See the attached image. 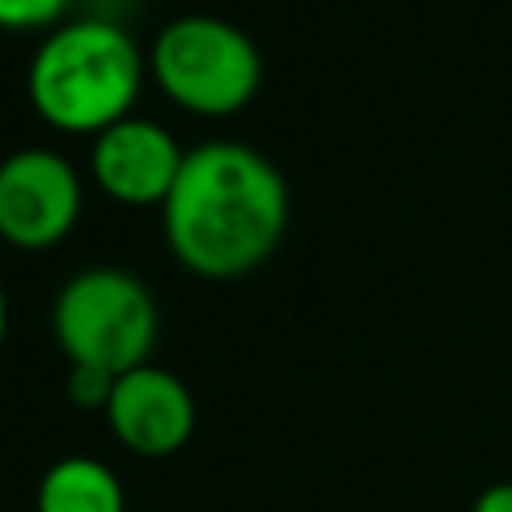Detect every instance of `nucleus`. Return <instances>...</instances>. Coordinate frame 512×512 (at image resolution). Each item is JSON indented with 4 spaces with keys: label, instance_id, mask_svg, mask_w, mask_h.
<instances>
[{
    "label": "nucleus",
    "instance_id": "obj_1",
    "mask_svg": "<svg viewBox=\"0 0 512 512\" xmlns=\"http://www.w3.org/2000/svg\"><path fill=\"white\" fill-rule=\"evenodd\" d=\"M160 220L168 252L192 276L236 280L280 248L288 228V184L252 144L208 140L184 152Z\"/></svg>",
    "mask_w": 512,
    "mask_h": 512
},
{
    "label": "nucleus",
    "instance_id": "obj_2",
    "mask_svg": "<svg viewBox=\"0 0 512 512\" xmlns=\"http://www.w3.org/2000/svg\"><path fill=\"white\" fill-rule=\"evenodd\" d=\"M144 88V56L136 40L100 16L60 20L48 28L28 64L32 112L68 136H100L132 116Z\"/></svg>",
    "mask_w": 512,
    "mask_h": 512
},
{
    "label": "nucleus",
    "instance_id": "obj_3",
    "mask_svg": "<svg viewBox=\"0 0 512 512\" xmlns=\"http://www.w3.org/2000/svg\"><path fill=\"white\" fill-rule=\"evenodd\" d=\"M52 332L68 364L124 376L148 364L160 332V312L140 276L96 264L76 272L52 304Z\"/></svg>",
    "mask_w": 512,
    "mask_h": 512
},
{
    "label": "nucleus",
    "instance_id": "obj_4",
    "mask_svg": "<svg viewBox=\"0 0 512 512\" xmlns=\"http://www.w3.org/2000/svg\"><path fill=\"white\" fill-rule=\"evenodd\" d=\"M148 76L192 116H232L256 96L264 64L248 32L220 16L192 12L156 32L148 48Z\"/></svg>",
    "mask_w": 512,
    "mask_h": 512
},
{
    "label": "nucleus",
    "instance_id": "obj_5",
    "mask_svg": "<svg viewBox=\"0 0 512 512\" xmlns=\"http://www.w3.org/2000/svg\"><path fill=\"white\" fill-rule=\"evenodd\" d=\"M84 188L52 148H16L0 160V240L20 252L56 248L80 220Z\"/></svg>",
    "mask_w": 512,
    "mask_h": 512
},
{
    "label": "nucleus",
    "instance_id": "obj_6",
    "mask_svg": "<svg viewBox=\"0 0 512 512\" xmlns=\"http://www.w3.org/2000/svg\"><path fill=\"white\" fill-rule=\"evenodd\" d=\"M184 164V148L176 136L148 120V116H124L100 136H92L88 172L104 196L128 208L164 204Z\"/></svg>",
    "mask_w": 512,
    "mask_h": 512
},
{
    "label": "nucleus",
    "instance_id": "obj_7",
    "mask_svg": "<svg viewBox=\"0 0 512 512\" xmlns=\"http://www.w3.org/2000/svg\"><path fill=\"white\" fill-rule=\"evenodd\" d=\"M104 420L128 452L160 460V456L180 452L192 440L196 400L176 372L156 368L148 360L116 376L112 396L104 404Z\"/></svg>",
    "mask_w": 512,
    "mask_h": 512
},
{
    "label": "nucleus",
    "instance_id": "obj_8",
    "mask_svg": "<svg viewBox=\"0 0 512 512\" xmlns=\"http://www.w3.org/2000/svg\"><path fill=\"white\" fill-rule=\"evenodd\" d=\"M36 512H124V484L96 456H60L40 476Z\"/></svg>",
    "mask_w": 512,
    "mask_h": 512
},
{
    "label": "nucleus",
    "instance_id": "obj_9",
    "mask_svg": "<svg viewBox=\"0 0 512 512\" xmlns=\"http://www.w3.org/2000/svg\"><path fill=\"white\" fill-rule=\"evenodd\" d=\"M72 0H0V28L28 32V28H56Z\"/></svg>",
    "mask_w": 512,
    "mask_h": 512
},
{
    "label": "nucleus",
    "instance_id": "obj_10",
    "mask_svg": "<svg viewBox=\"0 0 512 512\" xmlns=\"http://www.w3.org/2000/svg\"><path fill=\"white\" fill-rule=\"evenodd\" d=\"M112 384H116V376H108V372H100V368L68 364L64 388H68V400H72L76 408H100V412H104V404H108V396H112Z\"/></svg>",
    "mask_w": 512,
    "mask_h": 512
},
{
    "label": "nucleus",
    "instance_id": "obj_11",
    "mask_svg": "<svg viewBox=\"0 0 512 512\" xmlns=\"http://www.w3.org/2000/svg\"><path fill=\"white\" fill-rule=\"evenodd\" d=\"M472 512H512V480L488 484V488H484V492L476 496Z\"/></svg>",
    "mask_w": 512,
    "mask_h": 512
},
{
    "label": "nucleus",
    "instance_id": "obj_12",
    "mask_svg": "<svg viewBox=\"0 0 512 512\" xmlns=\"http://www.w3.org/2000/svg\"><path fill=\"white\" fill-rule=\"evenodd\" d=\"M4 336H8V292L0 284V344H4Z\"/></svg>",
    "mask_w": 512,
    "mask_h": 512
}]
</instances>
